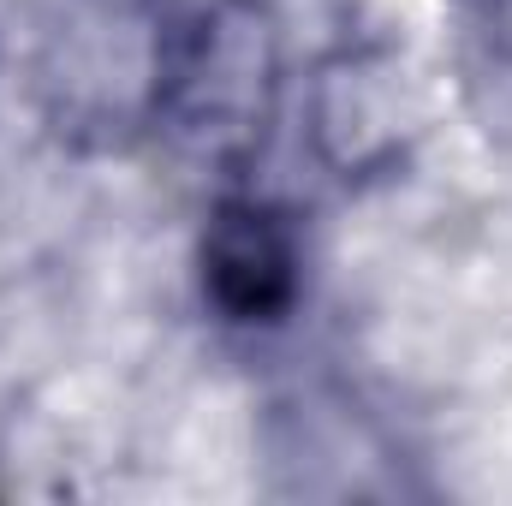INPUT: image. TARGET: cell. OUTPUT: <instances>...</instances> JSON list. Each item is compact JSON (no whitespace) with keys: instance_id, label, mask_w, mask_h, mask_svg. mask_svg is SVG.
Returning <instances> with one entry per match:
<instances>
[{"instance_id":"cell-1","label":"cell","mask_w":512,"mask_h":506,"mask_svg":"<svg viewBox=\"0 0 512 506\" xmlns=\"http://www.w3.org/2000/svg\"><path fill=\"white\" fill-rule=\"evenodd\" d=\"M280 102V24L268 0H173L149 42V114L209 173L251 167Z\"/></svg>"},{"instance_id":"cell-2","label":"cell","mask_w":512,"mask_h":506,"mask_svg":"<svg viewBox=\"0 0 512 506\" xmlns=\"http://www.w3.org/2000/svg\"><path fill=\"white\" fill-rule=\"evenodd\" d=\"M203 298L227 322H280L298 298V239L280 209L256 197H227L203 233Z\"/></svg>"}]
</instances>
